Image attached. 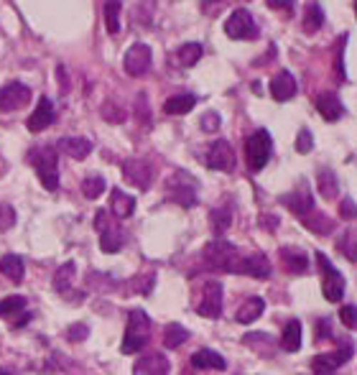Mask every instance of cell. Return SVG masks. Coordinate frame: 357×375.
Listing matches in <instances>:
<instances>
[{"label":"cell","instance_id":"obj_1","mask_svg":"<svg viewBox=\"0 0 357 375\" xmlns=\"http://www.w3.org/2000/svg\"><path fill=\"white\" fill-rule=\"evenodd\" d=\"M29 161L36 169L43 189L46 192H56L59 189V156H56L54 145H36V148H31Z\"/></svg>","mask_w":357,"mask_h":375},{"label":"cell","instance_id":"obj_2","mask_svg":"<svg viewBox=\"0 0 357 375\" xmlns=\"http://www.w3.org/2000/svg\"><path fill=\"white\" fill-rule=\"evenodd\" d=\"M148 337H151V319L143 309H130L128 312V327L125 337H123V355H135L148 345Z\"/></svg>","mask_w":357,"mask_h":375},{"label":"cell","instance_id":"obj_3","mask_svg":"<svg viewBox=\"0 0 357 375\" xmlns=\"http://www.w3.org/2000/svg\"><path fill=\"white\" fill-rule=\"evenodd\" d=\"M202 260H205L209 268H214V271H227V273H240V263H242V258H240V253H237L235 245L222 240V237L207 242L205 253H202Z\"/></svg>","mask_w":357,"mask_h":375},{"label":"cell","instance_id":"obj_4","mask_svg":"<svg viewBox=\"0 0 357 375\" xmlns=\"http://www.w3.org/2000/svg\"><path fill=\"white\" fill-rule=\"evenodd\" d=\"M197 189H200V184L187 171H176L166 179V197L176 205L187 207V210L197 205Z\"/></svg>","mask_w":357,"mask_h":375},{"label":"cell","instance_id":"obj_5","mask_svg":"<svg viewBox=\"0 0 357 375\" xmlns=\"http://www.w3.org/2000/svg\"><path fill=\"white\" fill-rule=\"evenodd\" d=\"M316 263H319V271H321V294L327 299L329 304H339L342 297H345V276L332 266V260L327 255L316 253Z\"/></svg>","mask_w":357,"mask_h":375},{"label":"cell","instance_id":"obj_6","mask_svg":"<svg viewBox=\"0 0 357 375\" xmlns=\"http://www.w3.org/2000/svg\"><path fill=\"white\" fill-rule=\"evenodd\" d=\"M271 151H273V143L268 130H255V133L245 140V161H248V169L250 171L266 169V164L271 161Z\"/></svg>","mask_w":357,"mask_h":375},{"label":"cell","instance_id":"obj_7","mask_svg":"<svg viewBox=\"0 0 357 375\" xmlns=\"http://www.w3.org/2000/svg\"><path fill=\"white\" fill-rule=\"evenodd\" d=\"M95 227L100 230V248H103V253H118L125 245V232L115 222H110L108 210H97Z\"/></svg>","mask_w":357,"mask_h":375},{"label":"cell","instance_id":"obj_8","mask_svg":"<svg viewBox=\"0 0 357 375\" xmlns=\"http://www.w3.org/2000/svg\"><path fill=\"white\" fill-rule=\"evenodd\" d=\"M224 34L230 38H240V41H253L258 38V26H255L253 16L248 8H235L230 13V19L224 21Z\"/></svg>","mask_w":357,"mask_h":375},{"label":"cell","instance_id":"obj_9","mask_svg":"<svg viewBox=\"0 0 357 375\" xmlns=\"http://www.w3.org/2000/svg\"><path fill=\"white\" fill-rule=\"evenodd\" d=\"M281 205H284L286 210L294 212L296 217L304 220L306 215H311V212H314V197H311L306 182L301 179V184H299L294 192H289V194H284V197H281Z\"/></svg>","mask_w":357,"mask_h":375},{"label":"cell","instance_id":"obj_10","mask_svg":"<svg viewBox=\"0 0 357 375\" xmlns=\"http://www.w3.org/2000/svg\"><path fill=\"white\" fill-rule=\"evenodd\" d=\"M123 67L130 77H145L148 69H151V46L148 43H133L128 48L125 59H123Z\"/></svg>","mask_w":357,"mask_h":375},{"label":"cell","instance_id":"obj_11","mask_svg":"<svg viewBox=\"0 0 357 375\" xmlns=\"http://www.w3.org/2000/svg\"><path fill=\"white\" fill-rule=\"evenodd\" d=\"M202 317L207 319H219L222 317V284L219 281H207L202 291V302L197 307Z\"/></svg>","mask_w":357,"mask_h":375},{"label":"cell","instance_id":"obj_12","mask_svg":"<svg viewBox=\"0 0 357 375\" xmlns=\"http://www.w3.org/2000/svg\"><path fill=\"white\" fill-rule=\"evenodd\" d=\"M31 103V90L21 82H11V85L0 87V110L3 113H13Z\"/></svg>","mask_w":357,"mask_h":375},{"label":"cell","instance_id":"obj_13","mask_svg":"<svg viewBox=\"0 0 357 375\" xmlns=\"http://www.w3.org/2000/svg\"><path fill=\"white\" fill-rule=\"evenodd\" d=\"M207 166L214 171H232L235 169V151L227 140H214L207 151Z\"/></svg>","mask_w":357,"mask_h":375},{"label":"cell","instance_id":"obj_14","mask_svg":"<svg viewBox=\"0 0 357 375\" xmlns=\"http://www.w3.org/2000/svg\"><path fill=\"white\" fill-rule=\"evenodd\" d=\"M352 357V347H342V350L337 352H321V355L311 357V370H314L316 375H332L337 368H342V365L347 363Z\"/></svg>","mask_w":357,"mask_h":375},{"label":"cell","instance_id":"obj_15","mask_svg":"<svg viewBox=\"0 0 357 375\" xmlns=\"http://www.w3.org/2000/svg\"><path fill=\"white\" fill-rule=\"evenodd\" d=\"M123 176H125L128 184H133L138 189H148L153 182V171L143 158H128L123 164Z\"/></svg>","mask_w":357,"mask_h":375},{"label":"cell","instance_id":"obj_16","mask_svg":"<svg viewBox=\"0 0 357 375\" xmlns=\"http://www.w3.org/2000/svg\"><path fill=\"white\" fill-rule=\"evenodd\" d=\"M171 365L164 352H145L135 360L133 375H169Z\"/></svg>","mask_w":357,"mask_h":375},{"label":"cell","instance_id":"obj_17","mask_svg":"<svg viewBox=\"0 0 357 375\" xmlns=\"http://www.w3.org/2000/svg\"><path fill=\"white\" fill-rule=\"evenodd\" d=\"M56 120V110L54 105H51V100L48 97H41L36 105V110L31 113L29 123H26V128H29L31 133H41V130H46L51 123Z\"/></svg>","mask_w":357,"mask_h":375},{"label":"cell","instance_id":"obj_18","mask_svg":"<svg viewBox=\"0 0 357 375\" xmlns=\"http://www.w3.org/2000/svg\"><path fill=\"white\" fill-rule=\"evenodd\" d=\"M0 317L11 319L16 327H24L26 322L31 319V314L26 312V299L24 297H6L0 302Z\"/></svg>","mask_w":357,"mask_h":375},{"label":"cell","instance_id":"obj_19","mask_svg":"<svg viewBox=\"0 0 357 375\" xmlns=\"http://www.w3.org/2000/svg\"><path fill=\"white\" fill-rule=\"evenodd\" d=\"M271 260L266 258L263 253H253V255H245L240 263V273L250 276V279H258V281H266L271 279Z\"/></svg>","mask_w":357,"mask_h":375},{"label":"cell","instance_id":"obj_20","mask_svg":"<svg viewBox=\"0 0 357 375\" xmlns=\"http://www.w3.org/2000/svg\"><path fill=\"white\" fill-rule=\"evenodd\" d=\"M271 95L273 100H279V103H289L291 97L296 95V79L291 72H281L271 79Z\"/></svg>","mask_w":357,"mask_h":375},{"label":"cell","instance_id":"obj_21","mask_svg":"<svg viewBox=\"0 0 357 375\" xmlns=\"http://www.w3.org/2000/svg\"><path fill=\"white\" fill-rule=\"evenodd\" d=\"M316 110H319V115L329 123L339 120V118L345 115V108H342V103H339V97L334 95V92H321V95L316 97Z\"/></svg>","mask_w":357,"mask_h":375},{"label":"cell","instance_id":"obj_22","mask_svg":"<svg viewBox=\"0 0 357 375\" xmlns=\"http://www.w3.org/2000/svg\"><path fill=\"white\" fill-rule=\"evenodd\" d=\"M281 255V263H284V268L289 273H306L309 271V258H306V253L299 248H281L279 250Z\"/></svg>","mask_w":357,"mask_h":375},{"label":"cell","instance_id":"obj_23","mask_svg":"<svg viewBox=\"0 0 357 375\" xmlns=\"http://www.w3.org/2000/svg\"><path fill=\"white\" fill-rule=\"evenodd\" d=\"M56 148H59L61 153H67V156L82 161V158H87L92 153V140L79 138V135H72V138H61L59 143H56Z\"/></svg>","mask_w":357,"mask_h":375},{"label":"cell","instance_id":"obj_24","mask_svg":"<svg viewBox=\"0 0 357 375\" xmlns=\"http://www.w3.org/2000/svg\"><path fill=\"white\" fill-rule=\"evenodd\" d=\"M192 368L197 370H224V357L219 352L209 350V347H202L192 355Z\"/></svg>","mask_w":357,"mask_h":375},{"label":"cell","instance_id":"obj_25","mask_svg":"<svg viewBox=\"0 0 357 375\" xmlns=\"http://www.w3.org/2000/svg\"><path fill=\"white\" fill-rule=\"evenodd\" d=\"M110 210H113V215H115L118 220L130 217L135 210V197L120 192V189H113V194H110Z\"/></svg>","mask_w":357,"mask_h":375},{"label":"cell","instance_id":"obj_26","mask_svg":"<svg viewBox=\"0 0 357 375\" xmlns=\"http://www.w3.org/2000/svg\"><path fill=\"white\" fill-rule=\"evenodd\" d=\"M301 322L299 319H289L286 322L284 332H281V347H284L286 352H299L301 350Z\"/></svg>","mask_w":357,"mask_h":375},{"label":"cell","instance_id":"obj_27","mask_svg":"<svg viewBox=\"0 0 357 375\" xmlns=\"http://www.w3.org/2000/svg\"><path fill=\"white\" fill-rule=\"evenodd\" d=\"M263 312H266V302H263L261 297H250L245 304H240L235 319L240 322V324H253L255 319H261Z\"/></svg>","mask_w":357,"mask_h":375},{"label":"cell","instance_id":"obj_28","mask_svg":"<svg viewBox=\"0 0 357 375\" xmlns=\"http://www.w3.org/2000/svg\"><path fill=\"white\" fill-rule=\"evenodd\" d=\"M24 258L16 253H8L0 258V273L6 276V279H11L13 284H21L24 281Z\"/></svg>","mask_w":357,"mask_h":375},{"label":"cell","instance_id":"obj_29","mask_svg":"<svg viewBox=\"0 0 357 375\" xmlns=\"http://www.w3.org/2000/svg\"><path fill=\"white\" fill-rule=\"evenodd\" d=\"M316 187H319L321 200H337L339 182H337V174H334L332 169H319V171H316Z\"/></svg>","mask_w":357,"mask_h":375},{"label":"cell","instance_id":"obj_30","mask_svg":"<svg viewBox=\"0 0 357 375\" xmlns=\"http://www.w3.org/2000/svg\"><path fill=\"white\" fill-rule=\"evenodd\" d=\"M194 105H197V95H189V92H184V95H174L169 97L164 103V113L166 115H187L189 110H194Z\"/></svg>","mask_w":357,"mask_h":375},{"label":"cell","instance_id":"obj_31","mask_svg":"<svg viewBox=\"0 0 357 375\" xmlns=\"http://www.w3.org/2000/svg\"><path fill=\"white\" fill-rule=\"evenodd\" d=\"M202 54H205V48H202V43H184V46H179V51H176V64L184 69H192L194 64H200Z\"/></svg>","mask_w":357,"mask_h":375},{"label":"cell","instance_id":"obj_32","mask_svg":"<svg viewBox=\"0 0 357 375\" xmlns=\"http://www.w3.org/2000/svg\"><path fill=\"white\" fill-rule=\"evenodd\" d=\"M321 26H324V11H321V6L316 0H309L306 8H304V31H306V34H314Z\"/></svg>","mask_w":357,"mask_h":375},{"label":"cell","instance_id":"obj_33","mask_svg":"<svg viewBox=\"0 0 357 375\" xmlns=\"http://www.w3.org/2000/svg\"><path fill=\"white\" fill-rule=\"evenodd\" d=\"M120 11H123L120 0H105V26H108L110 36L120 34Z\"/></svg>","mask_w":357,"mask_h":375},{"label":"cell","instance_id":"obj_34","mask_svg":"<svg viewBox=\"0 0 357 375\" xmlns=\"http://www.w3.org/2000/svg\"><path fill=\"white\" fill-rule=\"evenodd\" d=\"M304 225H306L311 232H316V235H329V232L334 230L332 220H329L327 215H316V212L306 215V217H304Z\"/></svg>","mask_w":357,"mask_h":375},{"label":"cell","instance_id":"obj_35","mask_svg":"<svg viewBox=\"0 0 357 375\" xmlns=\"http://www.w3.org/2000/svg\"><path fill=\"white\" fill-rule=\"evenodd\" d=\"M74 268H77V263L74 260H67L64 266L56 271L54 276V289L59 291V294H67L69 286H72V279H74Z\"/></svg>","mask_w":357,"mask_h":375},{"label":"cell","instance_id":"obj_36","mask_svg":"<svg viewBox=\"0 0 357 375\" xmlns=\"http://www.w3.org/2000/svg\"><path fill=\"white\" fill-rule=\"evenodd\" d=\"M189 339V332L182 327V324H169L164 332V345L169 347V350H176V347H182L184 342Z\"/></svg>","mask_w":357,"mask_h":375},{"label":"cell","instance_id":"obj_37","mask_svg":"<svg viewBox=\"0 0 357 375\" xmlns=\"http://www.w3.org/2000/svg\"><path fill=\"white\" fill-rule=\"evenodd\" d=\"M105 189H108V184H105L103 176H97V174L87 176L85 182H82V194H85L87 200H97V197H100Z\"/></svg>","mask_w":357,"mask_h":375},{"label":"cell","instance_id":"obj_38","mask_svg":"<svg viewBox=\"0 0 357 375\" xmlns=\"http://www.w3.org/2000/svg\"><path fill=\"white\" fill-rule=\"evenodd\" d=\"M339 253H345L352 263H357V230H347L345 235L337 240Z\"/></svg>","mask_w":357,"mask_h":375},{"label":"cell","instance_id":"obj_39","mask_svg":"<svg viewBox=\"0 0 357 375\" xmlns=\"http://www.w3.org/2000/svg\"><path fill=\"white\" fill-rule=\"evenodd\" d=\"M209 220H212V230L217 232V235H222L232 222V212L227 210V207H217V210H212Z\"/></svg>","mask_w":357,"mask_h":375},{"label":"cell","instance_id":"obj_40","mask_svg":"<svg viewBox=\"0 0 357 375\" xmlns=\"http://www.w3.org/2000/svg\"><path fill=\"white\" fill-rule=\"evenodd\" d=\"M153 273H145V276H140V279H133L130 281V286H133V291L130 294H143V297H148L153 291Z\"/></svg>","mask_w":357,"mask_h":375},{"label":"cell","instance_id":"obj_41","mask_svg":"<svg viewBox=\"0 0 357 375\" xmlns=\"http://www.w3.org/2000/svg\"><path fill=\"white\" fill-rule=\"evenodd\" d=\"M103 118L108 123H123L125 120V110H123L120 105H115V103H105L103 105Z\"/></svg>","mask_w":357,"mask_h":375},{"label":"cell","instance_id":"obj_42","mask_svg":"<svg viewBox=\"0 0 357 375\" xmlns=\"http://www.w3.org/2000/svg\"><path fill=\"white\" fill-rule=\"evenodd\" d=\"M339 322H342L347 329H355L357 327V307H350V304H347V307L339 309Z\"/></svg>","mask_w":357,"mask_h":375},{"label":"cell","instance_id":"obj_43","mask_svg":"<svg viewBox=\"0 0 357 375\" xmlns=\"http://www.w3.org/2000/svg\"><path fill=\"white\" fill-rule=\"evenodd\" d=\"M13 225H16V212H13V207L0 205V232L11 230Z\"/></svg>","mask_w":357,"mask_h":375},{"label":"cell","instance_id":"obj_44","mask_svg":"<svg viewBox=\"0 0 357 375\" xmlns=\"http://www.w3.org/2000/svg\"><path fill=\"white\" fill-rule=\"evenodd\" d=\"M314 148V138H311V130L309 128H301V133L296 138V151L299 153H309Z\"/></svg>","mask_w":357,"mask_h":375},{"label":"cell","instance_id":"obj_45","mask_svg":"<svg viewBox=\"0 0 357 375\" xmlns=\"http://www.w3.org/2000/svg\"><path fill=\"white\" fill-rule=\"evenodd\" d=\"M339 215H342L345 220H357V205L350 200V197L342 200V205H339Z\"/></svg>","mask_w":357,"mask_h":375},{"label":"cell","instance_id":"obj_46","mask_svg":"<svg viewBox=\"0 0 357 375\" xmlns=\"http://www.w3.org/2000/svg\"><path fill=\"white\" fill-rule=\"evenodd\" d=\"M87 324H72V327L67 329V337L72 339V342H82V339H87Z\"/></svg>","mask_w":357,"mask_h":375},{"label":"cell","instance_id":"obj_47","mask_svg":"<svg viewBox=\"0 0 357 375\" xmlns=\"http://www.w3.org/2000/svg\"><path fill=\"white\" fill-rule=\"evenodd\" d=\"M219 123H222V120H219L217 113H207V115L202 118V128H205L207 133H214V130L219 128Z\"/></svg>","mask_w":357,"mask_h":375},{"label":"cell","instance_id":"obj_48","mask_svg":"<svg viewBox=\"0 0 357 375\" xmlns=\"http://www.w3.org/2000/svg\"><path fill=\"white\" fill-rule=\"evenodd\" d=\"M266 3L273 11H286V13L294 11V0H266Z\"/></svg>","mask_w":357,"mask_h":375},{"label":"cell","instance_id":"obj_49","mask_svg":"<svg viewBox=\"0 0 357 375\" xmlns=\"http://www.w3.org/2000/svg\"><path fill=\"white\" fill-rule=\"evenodd\" d=\"M332 334H329V322L327 319H321L316 322V339H329Z\"/></svg>","mask_w":357,"mask_h":375},{"label":"cell","instance_id":"obj_50","mask_svg":"<svg viewBox=\"0 0 357 375\" xmlns=\"http://www.w3.org/2000/svg\"><path fill=\"white\" fill-rule=\"evenodd\" d=\"M355 16H357V0H355Z\"/></svg>","mask_w":357,"mask_h":375},{"label":"cell","instance_id":"obj_51","mask_svg":"<svg viewBox=\"0 0 357 375\" xmlns=\"http://www.w3.org/2000/svg\"><path fill=\"white\" fill-rule=\"evenodd\" d=\"M0 375H8V373H6V370H0Z\"/></svg>","mask_w":357,"mask_h":375}]
</instances>
